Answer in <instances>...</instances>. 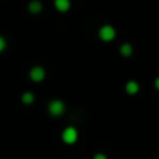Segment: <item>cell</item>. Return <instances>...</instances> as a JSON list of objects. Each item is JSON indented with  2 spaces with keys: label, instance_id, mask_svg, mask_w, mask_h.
Listing matches in <instances>:
<instances>
[{
  "label": "cell",
  "instance_id": "7",
  "mask_svg": "<svg viewBox=\"0 0 159 159\" xmlns=\"http://www.w3.org/2000/svg\"><path fill=\"white\" fill-rule=\"evenodd\" d=\"M28 10H30V13L32 14H38L42 11V3L39 2V0H32V2H30V4H28Z\"/></svg>",
  "mask_w": 159,
  "mask_h": 159
},
{
  "label": "cell",
  "instance_id": "11",
  "mask_svg": "<svg viewBox=\"0 0 159 159\" xmlns=\"http://www.w3.org/2000/svg\"><path fill=\"white\" fill-rule=\"evenodd\" d=\"M93 159H107V157L105 154H96L93 155Z\"/></svg>",
  "mask_w": 159,
  "mask_h": 159
},
{
  "label": "cell",
  "instance_id": "9",
  "mask_svg": "<svg viewBox=\"0 0 159 159\" xmlns=\"http://www.w3.org/2000/svg\"><path fill=\"white\" fill-rule=\"evenodd\" d=\"M34 93H31V92H25L24 95H22V102H24L25 105H31L34 102Z\"/></svg>",
  "mask_w": 159,
  "mask_h": 159
},
{
  "label": "cell",
  "instance_id": "12",
  "mask_svg": "<svg viewBox=\"0 0 159 159\" xmlns=\"http://www.w3.org/2000/svg\"><path fill=\"white\" fill-rule=\"evenodd\" d=\"M155 88L159 91V77H157V80H155Z\"/></svg>",
  "mask_w": 159,
  "mask_h": 159
},
{
  "label": "cell",
  "instance_id": "1",
  "mask_svg": "<svg viewBox=\"0 0 159 159\" xmlns=\"http://www.w3.org/2000/svg\"><path fill=\"white\" fill-rule=\"evenodd\" d=\"M116 36V30L112 27V25H103L99 30V38L103 42H110L113 41Z\"/></svg>",
  "mask_w": 159,
  "mask_h": 159
},
{
  "label": "cell",
  "instance_id": "6",
  "mask_svg": "<svg viewBox=\"0 0 159 159\" xmlns=\"http://www.w3.org/2000/svg\"><path fill=\"white\" fill-rule=\"evenodd\" d=\"M70 6H71V2H70V0H55V7L57 8L60 13L69 11Z\"/></svg>",
  "mask_w": 159,
  "mask_h": 159
},
{
  "label": "cell",
  "instance_id": "2",
  "mask_svg": "<svg viewBox=\"0 0 159 159\" xmlns=\"http://www.w3.org/2000/svg\"><path fill=\"white\" fill-rule=\"evenodd\" d=\"M61 138H63V141L66 144H74L78 138V131L74 127H67L61 133Z\"/></svg>",
  "mask_w": 159,
  "mask_h": 159
},
{
  "label": "cell",
  "instance_id": "5",
  "mask_svg": "<svg viewBox=\"0 0 159 159\" xmlns=\"http://www.w3.org/2000/svg\"><path fill=\"white\" fill-rule=\"evenodd\" d=\"M124 89H126V92L129 93V95H135V93H138V91H140V84H138L137 81H134V80L127 81Z\"/></svg>",
  "mask_w": 159,
  "mask_h": 159
},
{
  "label": "cell",
  "instance_id": "8",
  "mask_svg": "<svg viewBox=\"0 0 159 159\" xmlns=\"http://www.w3.org/2000/svg\"><path fill=\"white\" fill-rule=\"evenodd\" d=\"M120 55L124 56V57H129V56L133 55V46L130 43H123L120 46Z\"/></svg>",
  "mask_w": 159,
  "mask_h": 159
},
{
  "label": "cell",
  "instance_id": "3",
  "mask_svg": "<svg viewBox=\"0 0 159 159\" xmlns=\"http://www.w3.org/2000/svg\"><path fill=\"white\" fill-rule=\"evenodd\" d=\"M64 112V103L59 99H55L49 103V113L52 116H60Z\"/></svg>",
  "mask_w": 159,
  "mask_h": 159
},
{
  "label": "cell",
  "instance_id": "4",
  "mask_svg": "<svg viewBox=\"0 0 159 159\" xmlns=\"http://www.w3.org/2000/svg\"><path fill=\"white\" fill-rule=\"evenodd\" d=\"M30 77H31L32 81H35V82L42 81V80L45 78V70L42 69V67H39V66L34 67V69L30 71Z\"/></svg>",
  "mask_w": 159,
  "mask_h": 159
},
{
  "label": "cell",
  "instance_id": "10",
  "mask_svg": "<svg viewBox=\"0 0 159 159\" xmlns=\"http://www.w3.org/2000/svg\"><path fill=\"white\" fill-rule=\"evenodd\" d=\"M4 49H6V41L3 36H0V52H3Z\"/></svg>",
  "mask_w": 159,
  "mask_h": 159
}]
</instances>
